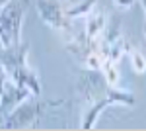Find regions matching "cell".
I'll list each match as a JSON object with an SVG mask.
<instances>
[{
	"label": "cell",
	"instance_id": "1",
	"mask_svg": "<svg viewBox=\"0 0 146 131\" xmlns=\"http://www.w3.org/2000/svg\"><path fill=\"white\" fill-rule=\"evenodd\" d=\"M62 104H64V100L45 102V100H39V96H29L27 100L20 102L10 114L4 116V121L0 123V127H4V129H23V127L35 125V120L41 118L47 108H58Z\"/></svg>",
	"mask_w": 146,
	"mask_h": 131
},
{
	"label": "cell",
	"instance_id": "2",
	"mask_svg": "<svg viewBox=\"0 0 146 131\" xmlns=\"http://www.w3.org/2000/svg\"><path fill=\"white\" fill-rule=\"evenodd\" d=\"M29 6V0H10L0 10V26H2V37L0 45H18L22 43V20Z\"/></svg>",
	"mask_w": 146,
	"mask_h": 131
},
{
	"label": "cell",
	"instance_id": "3",
	"mask_svg": "<svg viewBox=\"0 0 146 131\" xmlns=\"http://www.w3.org/2000/svg\"><path fill=\"white\" fill-rule=\"evenodd\" d=\"M115 104H121V106H127V108H133V106H135V94L129 92V90H119V88H115V86H109L107 94H105L103 98L88 104V108H86V112H84L82 127H84V129L96 127L98 116H100L105 108L115 106Z\"/></svg>",
	"mask_w": 146,
	"mask_h": 131
},
{
	"label": "cell",
	"instance_id": "4",
	"mask_svg": "<svg viewBox=\"0 0 146 131\" xmlns=\"http://www.w3.org/2000/svg\"><path fill=\"white\" fill-rule=\"evenodd\" d=\"M109 90V84L103 77L101 69H84L78 77V92L82 98L88 100V104L103 98Z\"/></svg>",
	"mask_w": 146,
	"mask_h": 131
},
{
	"label": "cell",
	"instance_id": "5",
	"mask_svg": "<svg viewBox=\"0 0 146 131\" xmlns=\"http://www.w3.org/2000/svg\"><path fill=\"white\" fill-rule=\"evenodd\" d=\"M37 12L41 20L53 28V30H66L68 28V18L64 14V6L60 0H37Z\"/></svg>",
	"mask_w": 146,
	"mask_h": 131
},
{
	"label": "cell",
	"instance_id": "6",
	"mask_svg": "<svg viewBox=\"0 0 146 131\" xmlns=\"http://www.w3.org/2000/svg\"><path fill=\"white\" fill-rule=\"evenodd\" d=\"M29 96H31V94H29V90L18 86L14 80L8 78V80L4 82L2 90H0V118H4L6 114H10V112L16 108L20 102L27 100Z\"/></svg>",
	"mask_w": 146,
	"mask_h": 131
},
{
	"label": "cell",
	"instance_id": "7",
	"mask_svg": "<svg viewBox=\"0 0 146 131\" xmlns=\"http://www.w3.org/2000/svg\"><path fill=\"white\" fill-rule=\"evenodd\" d=\"M27 53H29V43H18V45H8L0 47V65L12 75L16 69L23 63H27Z\"/></svg>",
	"mask_w": 146,
	"mask_h": 131
},
{
	"label": "cell",
	"instance_id": "8",
	"mask_svg": "<svg viewBox=\"0 0 146 131\" xmlns=\"http://www.w3.org/2000/svg\"><path fill=\"white\" fill-rule=\"evenodd\" d=\"M10 77L18 86L29 90L31 96H41V82H39V78H37V75H35V71L27 65V63L20 65Z\"/></svg>",
	"mask_w": 146,
	"mask_h": 131
},
{
	"label": "cell",
	"instance_id": "9",
	"mask_svg": "<svg viewBox=\"0 0 146 131\" xmlns=\"http://www.w3.org/2000/svg\"><path fill=\"white\" fill-rule=\"evenodd\" d=\"M105 26H107V18L103 16V14H94L88 18V22H86V37L88 39H96V37H100L103 30H105Z\"/></svg>",
	"mask_w": 146,
	"mask_h": 131
},
{
	"label": "cell",
	"instance_id": "10",
	"mask_svg": "<svg viewBox=\"0 0 146 131\" xmlns=\"http://www.w3.org/2000/svg\"><path fill=\"white\" fill-rule=\"evenodd\" d=\"M127 41L123 37H117L113 39L111 43H107V53H105V59H109L113 63H119V59L123 57V53H127Z\"/></svg>",
	"mask_w": 146,
	"mask_h": 131
},
{
	"label": "cell",
	"instance_id": "11",
	"mask_svg": "<svg viewBox=\"0 0 146 131\" xmlns=\"http://www.w3.org/2000/svg\"><path fill=\"white\" fill-rule=\"evenodd\" d=\"M101 73H103V77L107 80V84L109 86H117L119 84V69H117V63H113L109 59H103V65H101Z\"/></svg>",
	"mask_w": 146,
	"mask_h": 131
},
{
	"label": "cell",
	"instance_id": "12",
	"mask_svg": "<svg viewBox=\"0 0 146 131\" xmlns=\"http://www.w3.org/2000/svg\"><path fill=\"white\" fill-rule=\"evenodd\" d=\"M94 4H96V0H84V2H80L76 6H72V8H68L64 10L66 14V18H80V16H88L94 8Z\"/></svg>",
	"mask_w": 146,
	"mask_h": 131
},
{
	"label": "cell",
	"instance_id": "13",
	"mask_svg": "<svg viewBox=\"0 0 146 131\" xmlns=\"http://www.w3.org/2000/svg\"><path fill=\"white\" fill-rule=\"evenodd\" d=\"M127 53H129V59H131L133 71L138 73V75H142L146 71V57L140 51H135V49H127Z\"/></svg>",
	"mask_w": 146,
	"mask_h": 131
},
{
	"label": "cell",
	"instance_id": "14",
	"mask_svg": "<svg viewBox=\"0 0 146 131\" xmlns=\"http://www.w3.org/2000/svg\"><path fill=\"white\" fill-rule=\"evenodd\" d=\"M113 4L119 6V8H123V10H129V8L135 4V0H113Z\"/></svg>",
	"mask_w": 146,
	"mask_h": 131
},
{
	"label": "cell",
	"instance_id": "15",
	"mask_svg": "<svg viewBox=\"0 0 146 131\" xmlns=\"http://www.w3.org/2000/svg\"><path fill=\"white\" fill-rule=\"evenodd\" d=\"M10 78V75H8V71L4 69V67L0 65V90H2V86H4V82Z\"/></svg>",
	"mask_w": 146,
	"mask_h": 131
},
{
	"label": "cell",
	"instance_id": "16",
	"mask_svg": "<svg viewBox=\"0 0 146 131\" xmlns=\"http://www.w3.org/2000/svg\"><path fill=\"white\" fill-rule=\"evenodd\" d=\"M140 2V6H142V10H144V22H146V0H138Z\"/></svg>",
	"mask_w": 146,
	"mask_h": 131
},
{
	"label": "cell",
	"instance_id": "17",
	"mask_svg": "<svg viewBox=\"0 0 146 131\" xmlns=\"http://www.w3.org/2000/svg\"><path fill=\"white\" fill-rule=\"evenodd\" d=\"M8 2H10V0H0V10H2V8H4V6H6Z\"/></svg>",
	"mask_w": 146,
	"mask_h": 131
},
{
	"label": "cell",
	"instance_id": "18",
	"mask_svg": "<svg viewBox=\"0 0 146 131\" xmlns=\"http://www.w3.org/2000/svg\"><path fill=\"white\" fill-rule=\"evenodd\" d=\"M0 37H2V26H0Z\"/></svg>",
	"mask_w": 146,
	"mask_h": 131
},
{
	"label": "cell",
	"instance_id": "19",
	"mask_svg": "<svg viewBox=\"0 0 146 131\" xmlns=\"http://www.w3.org/2000/svg\"><path fill=\"white\" fill-rule=\"evenodd\" d=\"M144 35H146V32H144Z\"/></svg>",
	"mask_w": 146,
	"mask_h": 131
}]
</instances>
